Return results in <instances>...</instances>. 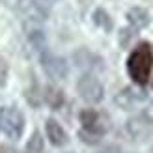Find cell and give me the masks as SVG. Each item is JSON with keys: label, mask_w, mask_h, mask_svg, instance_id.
<instances>
[{"label": "cell", "mask_w": 153, "mask_h": 153, "mask_svg": "<svg viewBox=\"0 0 153 153\" xmlns=\"http://www.w3.org/2000/svg\"><path fill=\"white\" fill-rule=\"evenodd\" d=\"M153 69V49L149 43H140L136 45V49H133V52L127 58V71L129 76L138 84L144 86L149 80V75Z\"/></svg>", "instance_id": "obj_1"}, {"label": "cell", "mask_w": 153, "mask_h": 153, "mask_svg": "<svg viewBox=\"0 0 153 153\" xmlns=\"http://www.w3.org/2000/svg\"><path fill=\"white\" fill-rule=\"evenodd\" d=\"M80 123H82L80 138L90 144L99 142V138L108 131V118L91 108H86L80 112Z\"/></svg>", "instance_id": "obj_2"}, {"label": "cell", "mask_w": 153, "mask_h": 153, "mask_svg": "<svg viewBox=\"0 0 153 153\" xmlns=\"http://www.w3.org/2000/svg\"><path fill=\"white\" fill-rule=\"evenodd\" d=\"M0 131L11 140L21 138L22 131H25V118L19 108H15V106L0 108Z\"/></svg>", "instance_id": "obj_3"}, {"label": "cell", "mask_w": 153, "mask_h": 153, "mask_svg": "<svg viewBox=\"0 0 153 153\" xmlns=\"http://www.w3.org/2000/svg\"><path fill=\"white\" fill-rule=\"evenodd\" d=\"M76 91L86 103H99L105 97V88L94 75H82L76 82Z\"/></svg>", "instance_id": "obj_4"}, {"label": "cell", "mask_w": 153, "mask_h": 153, "mask_svg": "<svg viewBox=\"0 0 153 153\" xmlns=\"http://www.w3.org/2000/svg\"><path fill=\"white\" fill-rule=\"evenodd\" d=\"M41 65H43L45 73H47V76L52 80H64L67 73H69L65 60L52 54V52H47V51L41 52Z\"/></svg>", "instance_id": "obj_5"}, {"label": "cell", "mask_w": 153, "mask_h": 153, "mask_svg": "<svg viewBox=\"0 0 153 153\" xmlns=\"http://www.w3.org/2000/svg\"><path fill=\"white\" fill-rule=\"evenodd\" d=\"M146 99V94H144L142 90H133V88H125V90H121L120 94L116 95V105L121 106L123 110H129V108H133V106L136 103H140Z\"/></svg>", "instance_id": "obj_6"}, {"label": "cell", "mask_w": 153, "mask_h": 153, "mask_svg": "<svg viewBox=\"0 0 153 153\" xmlns=\"http://www.w3.org/2000/svg\"><path fill=\"white\" fill-rule=\"evenodd\" d=\"M149 125H151V121L148 120V116L144 114V116H136L133 120H129V123H127V131L131 133V136H134V138H144L148 133H149Z\"/></svg>", "instance_id": "obj_7"}, {"label": "cell", "mask_w": 153, "mask_h": 153, "mask_svg": "<svg viewBox=\"0 0 153 153\" xmlns=\"http://www.w3.org/2000/svg\"><path fill=\"white\" fill-rule=\"evenodd\" d=\"M45 129H47V136H49L52 146H64V144L67 142V134L64 131V127L60 125L56 120H47Z\"/></svg>", "instance_id": "obj_8"}, {"label": "cell", "mask_w": 153, "mask_h": 153, "mask_svg": "<svg viewBox=\"0 0 153 153\" xmlns=\"http://www.w3.org/2000/svg\"><path fill=\"white\" fill-rule=\"evenodd\" d=\"M127 21L131 22V26L140 30V28H146L149 25V13L148 10H144V7H131V10L127 11Z\"/></svg>", "instance_id": "obj_9"}, {"label": "cell", "mask_w": 153, "mask_h": 153, "mask_svg": "<svg viewBox=\"0 0 153 153\" xmlns=\"http://www.w3.org/2000/svg\"><path fill=\"white\" fill-rule=\"evenodd\" d=\"M94 22H95L97 26H101L103 30H106V32L112 30V19L108 17V13H106L105 10H101V7L95 10V13H94Z\"/></svg>", "instance_id": "obj_10"}, {"label": "cell", "mask_w": 153, "mask_h": 153, "mask_svg": "<svg viewBox=\"0 0 153 153\" xmlns=\"http://www.w3.org/2000/svg\"><path fill=\"white\" fill-rule=\"evenodd\" d=\"M45 99H47V103L52 106V108H60L64 103V94L60 90H54V88H47V94H45Z\"/></svg>", "instance_id": "obj_11"}, {"label": "cell", "mask_w": 153, "mask_h": 153, "mask_svg": "<svg viewBox=\"0 0 153 153\" xmlns=\"http://www.w3.org/2000/svg\"><path fill=\"white\" fill-rule=\"evenodd\" d=\"M26 153H43V138L39 133H34L26 144Z\"/></svg>", "instance_id": "obj_12"}, {"label": "cell", "mask_w": 153, "mask_h": 153, "mask_svg": "<svg viewBox=\"0 0 153 153\" xmlns=\"http://www.w3.org/2000/svg\"><path fill=\"white\" fill-rule=\"evenodd\" d=\"M6 79H7V64L4 62V58L0 56V86L6 84Z\"/></svg>", "instance_id": "obj_13"}, {"label": "cell", "mask_w": 153, "mask_h": 153, "mask_svg": "<svg viewBox=\"0 0 153 153\" xmlns=\"http://www.w3.org/2000/svg\"><path fill=\"white\" fill-rule=\"evenodd\" d=\"M134 36V32H131V30H127V28H123V30H121V32H120V37H121V45H123V47H125V45L129 43V39H131V37Z\"/></svg>", "instance_id": "obj_14"}, {"label": "cell", "mask_w": 153, "mask_h": 153, "mask_svg": "<svg viewBox=\"0 0 153 153\" xmlns=\"http://www.w3.org/2000/svg\"><path fill=\"white\" fill-rule=\"evenodd\" d=\"M105 153H120V149H118V148H106Z\"/></svg>", "instance_id": "obj_15"}]
</instances>
